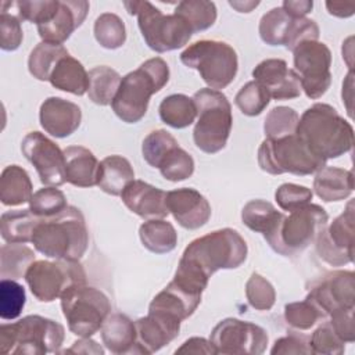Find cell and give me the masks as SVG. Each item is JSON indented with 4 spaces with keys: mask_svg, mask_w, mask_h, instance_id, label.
Returning a JSON list of instances; mask_svg holds the SVG:
<instances>
[{
    "mask_svg": "<svg viewBox=\"0 0 355 355\" xmlns=\"http://www.w3.org/2000/svg\"><path fill=\"white\" fill-rule=\"evenodd\" d=\"M295 135L324 161L344 155L354 144L352 125L324 103H316L304 111Z\"/></svg>",
    "mask_w": 355,
    "mask_h": 355,
    "instance_id": "cell-1",
    "label": "cell"
},
{
    "mask_svg": "<svg viewBox=\"0 0 355 355\" xmlns=\"http://www.w3.org/2000/svg\"><path fill=\"white\" fill-rule=\"evenodd\" d=\"M31 243L44 257L79 261L89 247V232L82 211L68 205L54 216L40 218Z\"/></svg>",
    "mask_w": 355,
    "mask_h": 355,
    "instance_id": "cell-2",
    "label": "cell"
},
{
    "mask_svg": "<svg viewBox=\"0 0 355 355\" xmlns=\"http://www.w3.org/2000/svg\"><path fill=\"white\" fill-rule=\"evenodd\" d=\"M169 80V67L154 57L144 61L137 69L126 73L111 103L115 115L126 123L139 122L147 112L150 98Z\"/></svg>",
    "mask_w": 355,
    "mask_h": 355,
    "instance_id": "cell-3",
    "label": "cell"
},
{
    "mask_svg": "<svg viewBox=\"0 0 355 355\" xmlns=\"http://www.w3.org/2000/svg\"><path fill=\"white\" fill-rule=\"evenodd\" d=\"M247 252V243L240 233L223 227L193 240L184 248L180 261L211 277L219 269L239 268L244 263Z\"/></svg>",
    "mask_w": 355,
    "mask_h": 355,
    "instance_id": "cell-4",
    "label": "cell"
},
{
    "mask_svg": "<svg viewBox=\"0 0 355 355\" xmlns=\"http://www.w3.org/2000/svg\"><path fill=\"white\" fill-rule=\"evenodd\" d=\"M65 337L64 326L40 315H28L15 323L0 326L3 354L44 355L58 352Z\"/></svg>",
    "mask_w": 355,
    "mask_h": 355,
    "instance_id": "cell-5",
    "label": "cell"
},
{
    "mask_svg": "<svg viewBox=\"0 0 355 355\" xmlns=\"http://www.w3.org/2000/svg\"><path fill=\"white\" fill-rule=\"evenodd\" d=\"M193 100L197 107L194 144L207 154H215L225 148L230 136L232 105L222 92L209 87L196 92Z\"/></svg>",
    "mask_w": 355,
    "mask_h": 355,
    "instance_id": "cell-6",
    "label": "cell"
},
{
    "mask_svg": "<svg viewBox=\"0 0 355 355\" xmlns=\"http://www.w3.org/2000/svg\"><path fill=\"white\" fill-rule=\"evenodd\" d=\"M130 15L137 17V25L146 44L165 53L186 46L193 35L189 24L178 14L165 15L150 1H123Z\"/></svg>",
    "mask_w": 355,
    "mask_h": 355,
    "instance_id": "cell-7",
    "label": "cell"
},
{
    "mask_svg": "<svg viewBox=\"0 0 355 355\" xmlns=\"http://www.w3.org/2000/svg\"><path fill=\"white\" fill-rule=\"evenodd\" d=\"M258 165L270 175L306 176L326 166V161L313 154L294 133L280 139H265L258 148Z\"/></svg>",
    "mask_w": 355,
    "mask_h": 355,
    "instance_id": "cell-8",
    "label": "cell"
},
{
    "mask_svg": "<svg viewBox=\"0 0 355 355\" xmlns=\"http://www.w3.org/2000/svg\"><path fill=\"white\" fill-rule=\"evenodd\" d=\"M180 61L196 69L209 89L219 90L229 86L237 75L239 58L236 50L220 40H198L184 49Z\"/></svg>",
    "mask_w": 355,
    "mask_h": 355,
    "instance_id": "cell-9",
    "label": "cell"
},
{
    "mask_svg": "<svg viewBox=\"0 0 355 355\" xmlns=\"http://www.w3.org/2000/svg\"><path fill=\"white\" fill-rule=\"evenodd\" d=\"M60 300L68 329L79 337H92L97 333L111 312L108 297L86 283L71 286Z\"/></svg>",
    "mask_w": 355,
    "mask_h": 355,
    "instance_id": "cell-10",
    "label": "cell"
},
{
    "mask_svg": "<svg viewBox=\"0 0 355 355\" xmlns=\"http://www.w3.org/2000/svg\"><path fill=\"white\" fill-rule=\"evenodd\" d=\"M327 222L324 208L309 202L283 215L276 232L266 241L280 255H295L315 241Z\"/></svg>",
    "mask_w": 355,
    "mask_h": 355,
    "instance_id": "cell-11",
    "label": "cell"
},
{
    "mask_svg": "<svg viewBox=\"0 0 355 355\" xmlns=\"http://www.w3.org/2000/svg\"><path fill=\"white\" fill-rule=\"evenodd\" d=\"M26 284L40 302H53L67 288L86 283V272L79 261H35L25 273Z\"/></svg>",
    "mask_w": 355,
    "mask_h": 355,
    "instance_id": "cell-12",
    "label": "cell"
},
{
    "mask_svg": "<svg viewBox=\"0 0 355 355\" xmlns=\"http://www.w3.org/2000/svg\"><path fill=\"white\" fill-rule=\"evenodd\" d=\"M294 67L301 89L309 98L322 97L331 83V51L319 40H306L294 50Z\"/></svg>",
    "mask_w": 355,
    "mask_h": 355,
    "instance_id": "cell-13",
    "label": "cell"
},
{
    "mask_svg": "<svg viewBox=\"0 0 355 355\" xmlns=\"http://www.w3.org/2000/svg\"><path fill=\"white\" fill-rule=\"evenodd\" d=\"M209 341L215 354L259 355L266 349L268 334L252 322L227 318L212 329Z\"/></svg>",
    "mask_w": 355,
    "mask_h": 355,
    "instance_id": "cell-14",
    "label": "cell"
},
{
    "mask_svg": "<svg viewBox=\"0 0 355 355\" xmlns=\"http://www.w3.org/2000/svg\"><path fill=\"white\" fill-rule=\"evenodd\" d=\"M259 36L269 46H284L294 50L300 43L319 39V26L306 17L294 18L283 7H275L262 15Z\"/></svg>",
    "mask_w": 355,
    "mask_h": 355,
    "instance_id": "cell-15",
    "label": "cell"
},
{
    "mask_svg": "<svg viewBox=\"0 0 355 355\" xmlns=\"http://www.w3.org/2000/svg\"><path fill=\"white\" fill-rule=\"evenodd\" d=\"M354 201L315 239L316 252L320 259L331 266H343L354 261Z\"/></svg>",
    "mask_w": 355,
    "mask_h": 355,
    "instance_id": "cell-16",
    "label": "cell"
},
{
    "mask_svg": "<svg viewBox=\"0 0 355 355\" xmlns=\"http://www.w3.org/2000/svg\"><path fill=\"white\" fill-rule=\"evenodd\" d=\"M21 151L35 166L43 184L58 187L67 182L64 151L43 133L37 130L26 133Z\"/></svg>",
    "mask_w": 355,
    "mask_h": 355,
    "instance_id": "cell-17",
    "label": "cell"
},
{
    "mask_svg": "<svg viewBox=\"0 0 355 355\" xmlns=\"http://www.w3.org/2000/svg\"><path fill=\"white\" fill-rule=\"evenodd\" d=\"M306 298L327 318L340 309L355 308V275L352 270H333L311 283Z\"/></svg>",
    "mask_w": 355,
    "mask_h": 355,
    "instance_id": "cell-18",
    "label": "cell"
},
{
    "mask_svg": "<svg viewBox=\"0 0 355 355\" xmlns=\"http://www.w3.org/2000/svg\"><path fill=\"white\" fill-rule=\"evenodd\" d=\"M254 80L266 89L270 98L291 100L301 94L300 76L282 58H266L252 69Z\"/></svg>",
    "mask_w": 355,
    "mask_h": 355,
    "instance_id": "cell-19",
    "label": "cell"
},
{
    "mask_svg": "<svg viewBox=\"0 0 355 355\" xmlns=\"http://www.w3.org/2000/svg\"><path fill=\"white\" fill-rule=\"evenodd\" d=\"M166 208L175 220L184 229L202 227L211 218L208 200L196 189L182 187L166 193Z\"/></svg>",
    "mask_w": 355,
    "mask_h": 355,
    "instance_id": "cell-20",
    "label": "cell"
},
{
    "mask_svg": "<svg viewBox=\"0 0 355 355\" xmlns=\"http://www.w3.org/2000/svg\"><path fill=\"white\" fill-rule=\"evenodd\" d=\"M180 323L176 319L157 312H148L147 316L135 322L137 343L133 354H154L175 340L180 331Z\"/></svg>",
    "mask_w": 355,
    "mask_h": 355,
    "instance_id": "cell-21",
    "label": "cell"
},
{
    "mask_svg": "<svg viewBox=\"0 0 355 355\" xmlns=\"http://www.w3.org/2000/svg\"><path fill=\"white\" fill-rule=\"evenodd\" d=\"M89 1L86 0L60 1L54 17L50 21L37 25L39 36L46 43L62 46V43L69 39L73 31L83 24L89 12Z\"/></svg>",
    "mask_w": 355,
    "mask_h": 355,
    "instance_id": "cell-22",
    "label": "cell"
},
{
    "mask_svg": "<svg viewBox=\"0 0 355 355\" xmlns=\"http://www.w3.org/2000/svg\"><path fill=\"white\" fill-rule=\"evenodd\" d=\"M125 207L143 219H164L169 215L166 191L143 180H132L121 194Z\"/></svg>",
    "mask_w": 355,
    "mask_h": 355,
    "instance_id": "cell-23",
    "label": "cell"
},
{
    "mask_svg": "<svg viewBox=\"0 0 355 355\" xmlns=\"http://www.w3.org/2000/svg\"><path fill=\"white\" fill-rule=\"evenodd\" d=\"M40 125L49 135L64 139L80 125L82 111L78 104L61 97L46 98L39 110Z\"/></svg>",
    "mask_w": 355,
    "mask_h": 355,
    "instance_id": "cell-24",
    "label": "cell"
},
{
    "mask_svg": "<svg viewBox=\"0 0 355 355\" xmlns=\"http://www.w3.org/2000/svg\"><path fill=\"white\" fill-rule=\"evenodd\" d=\"M201 302V295L187 291L173 280L159 291L148 305V312L162 313L179 322L190 318Z\"/></svg>",
    "mask_w": 355,
    "mask_h": 355,
    "instance_id": "cell-25",
    "label": "cell"
},
{
    "mask_svg": "<svg viewBox=\"0 0 355 355\" xmlns=\"http://www.w3.org/2000/svg\"><path fill=\"white\" fill-rule=\"evenodd\" d=\"M67 182L76 187L97 186L100 162L86 147L69 146L64 150Z\"/></svg>",
    "mask_w": 355,
    "mask_h": 355,
    "instance_id": "cell-26",
    "label": "cell"
},
{
    "mask_svg": "<svg viewBox=\"0 0 355 355\" xmlns=\"http://www.w3.org/2000/svg\"><path fill=\"white\" fill-rule=\"evenodd\" d=\"M101 340L112 354H133L137 343L136 324L123 313H111L101 326Z\"/></svg>",
    "mask_w": 355,
    "mask_h": 355,
    "instance_id": "cell-27",
    "label": "cell"
},
{
    "mask_svg": "<svg viewBox=\"0 0 355 355\" xmlns=\"http://www.w3.org/2000/svg\"><path fill=\"white\" fill-rule=\"evenodd\" d=\"M313 190L326 202L341 201L354 191V175L348 169L323 166L315 175Z\"/></svg>",
    "mask_w": 355,
    "mask_h": 355,
    "instance_id": "cell-28",
    "label": "cell"
},
{
    "mask_svg": "<svg viewBox=\"0 0 355 355\" xmlns=\"http://www.w3.org/2000/svg\"><path fill=\"white\" fill-rule=\"evenodd\" d=\"M49 82L58 90L83 96L89 90V72L80 61L68 54L55 64Z\"/></svg>",
    "mask_w": 355,
    "mask_h": 355,
    "instance_id": "cell-29",
    "label": "cell"
},
{
    "mask_svg": "<svg viewBox=\"0 0 355 355\" xmlns=\"http://www.w3.org/2000/svg\"><path fill=\"white\" fill-rule=\"evenodd\" d=\"M135 180L130 162L122 155H108L100 162L97 186L107 194L121 196L123 189Z\"/></svg>",
    "mask_w": 355,
    "mask_h": 355,
    "instance_id": "cell-30",
    "label": "cell"
},
{
    "mask_svg": "<svg viewBox=\"0 0 355 355\" xmlns=\"http://www.w3.org/2000/svg\"><path fill=\"white\" fill-rule=\"evenodd\" d=\"M32 182L28 172L19 165H8L0 176V200L7 207L29 202L32 198Z\"/></svg>",
    "mask_w": 355,
    "mask_h": 355,
    "instance_id": "cell-31",
    "label": "cell"
},
{
    "mask_svg": "<svg viewBox=\"0 0 355 355\" xmlns=\"http://www.w3.org/2000/svg\"><path fill=\"white\" fill-rule=\"evenodd\" d=\"M283 215L269 201L251 200L241 211V220L250 230L262 233L268 240L276 232Z\"/></svg>",
    "mask_w": 355,
    "mask_h": 355,
    "instance_id": "cell-32",
    "label": "cell"
},
{
    "mask_svg": "<svg viewBox=\"0 0 355 355\" xmlns=\"http://www.w3.org/2000/svg\"><path fill=\"white\" fill-rule=\"evenodd\" d=\"M40 220L29 208L11 209L1 214L0 232L6 243H29L32 241L33 229Z\"/></svg>",
    "mask_w": 355,
    "mask_h": 355,
    "instance_id": "cell-33",
    "label": "cell"
},
{
    "mask_svg": "<svg viewBox=\"0 0 355 355\" xmlns=\"http://www.w3.org/2000/svg\"><path fill=\"white\" fill-rule=\"evenodd\" d=\"M159 118L164 123L175 129L190 126L197 118V107L193 97L186 94H171L158 107Z\"/></svg>",
    "mask_w": 355,
    "mask_h": 355,
    "instance_id": "cell-34",
    "label": "cell"
},
{
    "mask_svg": "<svg viewBox=\"0 0 355 355\" xmlns=\"http://www.w3.org/2000/svg\"><path fill=\"white\" fill-rule=\"evenodd\" d=\"M141 244L151 252L166 254L175 250L178 244V233L172 223L164 219H150L139 229Z\"/></svg>",
    "mask_w": 355,
    "mask_h": 355,
    "instance_id": "cell-35",
    "label": "cell"
},
{
    "mask_svg": "<svg viewBox=\"0 0 355 355\" xmlns=\"http://www.w3.org/2000/svg\"><path fill=\"white\" fill-rule=\"evenodd\" d=\"M35 262V252L22 243H7L0 248L1 279L18 280L25 277L28 268Z\"/></svg>",
    "mask_w": 355,
    "mask_h": 355,
    "instance_id": "cell-36",
    "label": "cell"
},
{
    "mask_svg": "<svg viewBox=\"0 0 355 355\" xmlns=\"http://www.w3.org/2000/svg\"><path fill=\"white\" fill-rule=\"evenodd\" d=\"M121 75L105 65L96 67L89 71V98L97 105H108L112 103L119 85Z\"/></svg>",
    "mask_w": 355,
    "mask_h": 355,
    "instance_id": "cell-37",
    "label": "cell"
},
{
    "mask_svg": "<svg viewBox=\"0 0 355 355\" xmlns=\"http://www.w3.org/2000/svg\"><path fill=\"white\" fill-rule=\"evenodd\" d=\"M68 54V50L61 44L40 42L29 54L28 69L37 80H49L55 64Z\"/></svg>",
    "mask_w": 355,
    "mask_h": 355,
    "instance_id": "cell-38",
    "label": "cell"
},
{
    "mask_svg": "<svg viewBox=\"0 0 355 355\" xmlns=\"http://www.w3.org/2000/svg\"><path fill=\"white\" fill-rule=\"evenodd\" d=\"M175 14L189 24L193 33L211 28L218 17L215 3L207 0H183L178 3Z\"/></svg>",
    "mask_w": 355,
    "mask_h": 355,
    "instance_id": "cell-39",
    "label": "cell"
},
{
    "mask_svg": "<svg viewBox=\"0 0 355 355\" xmlns=\"http://www.w3.org/2000/svg\"><path fill=\"white\" fill-rule=\"evenodd\" d=\"M94 37L98 44L108 50H115L123 46L126 40V29L123 21L112 12H104L94 22Z\"/></svg>",
    "mask_w": 355,
    "mask_h": 355,
    "instance_id": "cell-40",
    "label": "cell"
},
{
    "mask_svg": "<svg viewBox=\"0 0 355 355\" xmlns=\"http://www.w3.org/2000/svg\"><path fill=\"white\" fill-rule=\"evenodd\" d=\"M158 169L166 180L182 182L193 175L194 159L186 150L176 146L162 158Z\"/></svg>",
    "mask_w": 355,
    "mask_h": 355,
    "instance_id": "cell-41",
    "label": "cell"
},
{
    "mask_svg": "<svg viewBox=\"0 0 355 355\" xmlns=\"http://www.w3.org/2000/svg\"><path fill=\"white\" fill-rule=\"evenodd\" d=\"M298 119L300 116L297 111L290 107L279 105L272 108L263 121V132L266 139H280L294 135Z\"/></svg>",
    "mask_w": 355,
    "mask_h": 355,
    "instance_id": "cell-42",
    "label": "cell"
},
{
    "mask_svg": "<svg viewBox=\"0 0 355 355\" xmlns=\"http://www.w3.org/2000/svg\"><path fill=\"white\" fill-rule=\"evenodd\" d=\"M176 146H179V143L169 132L157 129L144 137L141 144V154L150 166L158 168L162 158Z\"/></svg>",
    "mask_w": 355,
    "mask_h": 355,
    "instance_id": "cell-43",
    "label": "cell"
},
{
    "mask_svg": "<svg viewBox=\"0 0 355 355\" xmlns=\"http://www.w3.org/2000/svg\"><path fill=\"white\" fill-rule=\"evenodd\" d=\"M68 207L65 194L55 187L47 186L33 193L29 200V209L39 218H50Z\"/></svg>",
    "mask_w": 355,
    "mask_h": 355,
    "instance_id": "cell-44",
    "label": "cell"
},
{
    "mask_svg": "<svg viewBox=\"0 0 355 355\" xmlns=\"http://www.w3.org/2000/svg\"><path fill=\"white\" fill-rule=\"evenodd\" d=\"M270 96L257 80L247 82L236 94L234 103L247 116L259 115L269 104Z\"/></svg>",
    "mask_w": 355,
    "mask_h": 355,
    "instance_id": "cell-45",
    "label": "cell"
},
{
    "mask_svg": "<svg viewBox=\"0 0 355 355\" xmlns=\"http://www.w3.org/2000/svg\"><path fill=\"white\" fill-rule=\"evenodd\" d=\"M26 295L25 288L12 279H1L0 282V318L3 320L17 319L24 306Z\"/></svg>",
    "mask_w": 355,
    "mask_h": 355,
    "instance_id": "cell-46",
    "label": "cell"
},
{
    "mask_svg": "<svg viewBox=\"0 0 355 355\" xmlns=\"http://www.w3.org/2000/svg\"><path fill=\"white\" fill-rule=\"evenodd\" d=\"M11 3L15 15L21 21H29L36 24V26L50 21L60 6V0H22Z\"/></svg>",
    "mask_w": 355,
    "mask_h": 355,
    "instance_id": "cell-47",
    "label": "cell"
},
{
    "mask_svg": "<svg viewBox=\"0 0 355 355\" xmlns=\"http://www.w3.org/2000/svg\"><path fill=\"white\" fill-rule=\"evenodd\" d=\"M326 316L323 312L308 298L304 301L290 302L284 306V319L286 322L298 330H308L313 327L318 320H323Z\"/></svg>",
    "mask_w": 355,
    "mask_h": 355,
    "instance_id": "cell-48",
    "label": "cell"
},
{
    "mask_svg": "<svg viewBox=\"0 0 355 355\" xmlns=\"http://www.w3.org/2000/svg\"><path fill=\"white\" fill-rule=\"evenodd\" d=\"M245 297L252 308L269 311L276 301V291L270 282L254 272L245 283Z\"/></svg>",
    "mask_w": 355,
    "mask_h": 355,
    "instance_id": "cell-49",
    "label": "cell"
},
{
    "mask_svg": "<svg viewBox=\"0 0 355 355\" xmlns=\"http://www.w3.org/2000/svg\"><path fill=\"white\" fill-rule=\"evenodd\" d=\"M312 354L341 355L345 351V341H343L334 331L331 324L323 323L319 326L309 338Z\"/></svg>",
    "mask_w": 355,
    "mask_h": 355,
    "instance_id": "cell-50",
    "label": "cell"
},
{
    "mask_svg": "<svg viewBox=\"0 0 355 355\" xmlns=\"http://www.w3.org/2000/svg\"><path fill=\"white\" fill-rule=\"evenodd\" d=\"M312 196L311 189L294 183H283L275 193L277 205L287 212L309 204Z\"/></svg>",
    "mask_w": 355,
    "mask_h": 355,
    "instance_id": "cell-51",
    "label": "cell"
},
{
    "mask_svg": "<svg viewBox=\"0 0 355 355\" xmlns=\"http://www.w3.org/2000/svg\"><path fill=\"white\" fill-rule=\"evenodd\" d=\"M24 39L21 19L6 10L0 14V47L6 51L17 50Z\"/></svg>",
    "mask_w": 355,
    "mask_h": 355,
    "instance_id": "cell-52",
    "label": "cell"
},
{
    "mask_svg": "<svg viewBox=\"0 0 355 355\" xmlns=\"http://www.w3.org/2000/svg\"><path fill=\"white\" fill-rule=\"evenodd\" d=\"M272 355H287V354H312L309 338L300 333H290L275 341L270 349Z\"/></svg>",
    "mask_w": 355,
    "mask_h": 355,
    "instance_id": "cell-53",
    "label": "cell"
},
{
    "mask_svg": "<svg viewBox=\"0 0 355 355\" xmlns=\"http://www.w3.org/2000/svg\"><path fill=\"white\" fill-rule=\"evenodd\" d=\"M354 309H340L330 315V324L338 337L345 343L355 341V323H354Z\"/></svg>",
    "mask_w": 355,
    "mask_h": 355,
    "instance_id": "cell-54",
    "label": "cell"
},
{
    "mask_svg": "<svg viewBox=\"0 0 355 355\" xmlns=\"http://www.w3.org/2000/svg\"><path fill=\"white\" fill-rule=\"evenodd\" d=\"M175 352L176 354H207V355H212V354H215V349H214L209 340H205L202 337H191V338L186 340L182 344V347H179Z\"/></svg>",
    "mask_w": 355,
    "mask_h": 355,
    "instance_id": "cell-55",
    "label": "cell"
},
{
    "mask_svg": "<svg viewBox=\"0 0 355 355\" xmlns=\"http://www.w3.org/2000/svg\"><path fill=\"white\" fill-rule=\"evenodd\" d=\"M286 12H288L294 18H304L308 12H311L313 3L309 0H284L282 6Z\"/></svg>",
    "mask_w": 355,
    "mask_h": 355,
    "instance_id": "cell-56",
    "label": "cell"
},
{
    "mask_svg": "<svg viewBox=\"0 0 355 355\" xmlns=\"http://www.w3.org/2000/svg\"><path fill=\"white\" fill-rule=\"evenodd\" d=\"M97 354V355H103L104 349L90 337H80L79 341H75L73 345L69 349H65V354Z\"/></svg>",
    "mask_w": 355,
    "mask_h": 355,
    "instance_id": "cell-57",
    "label": "cell"
},
{
    "mask_svg": "<svg viewBox=\"0 0 355 355\" xmlns=\"http://www.w3.org/2000/svg\"><path fill=\"white\" fill-rule=\"evenodd\" d=\"M326 8L329 14L340 18H347L354 14L355 6L348 3H337V1H326Z\"/></svg>",
    "mask_w": 355,
    "mask_h": 355,
    "instance_id": "cell-58",
    "label": "cell"
},
{
    "mask_svg": "<svg viewBox=\"0 0 355 355\" xmlns=\"http://www.w3.org/2000/svg\"><path fill=\"white\" fill-rule=\"evenodd\" d=\"M229 4L239 12H251L252 8L259 4V1H229Z\"/></svg>",
    "mask_w": 355,
    "mask_h": 355,
    "instance_id": "cell-59",
    "label": "cell"
}]
</instances>
